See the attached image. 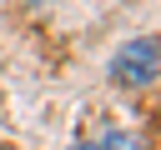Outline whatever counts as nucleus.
Instances as JSON below:
<instances>
[{
	"label": "nucleus",
	"instance_id": "f257e3e1",
	"mask_svg": "<svg viewBox=\"0 0 161 150\" xmlns=\"http://www.w3.org/2000/svg\"><path fill=\"white\" fill-rule=\"evenodd\" d=\"M156 70H161V50H156L151 35H136V40H126V45L111 55V85H121V90H146V85H156Z\"/></svg>",
	"mask_w": 161,
	"mask_h": 150
},
{
	"label": "nucleus",
	"instance_id": "f03ea898",
	"mask_svg": "<svg viewBox=\"0 0 161 150\" xmlns=\"http://www.w3.org/2000/svg\"><path fill=\"white\" fill-rule=\"evenodd\" d=\"M101 150H141V140L131 130H106L101 135Z\"/></svg>",
	"mask_w": 161,
	"mask_h": 150
},
{
	"label": "nucleus",
	"instance_id": "7ed1b4c3",
	"mask_svg": "<svg viewBox=\"0 0 161 150\" xmlns=\"http://www.w3.org/2000/svg\"><path fill=\"white\" fill-rule=\"evenodd\" d=\"M70 150H101V140H75Z\"/></svg>",
	"mask_w": 161,
	"mask_h": 150
},
{
	"label": "nucleus",
	"instance_id": "20e7f679",
	"mask_svg": "<svg viewBox=\"0 0 161 150\" xmlns=\"http://www.w3.org/2000/svg\"><path fill=\"white\" fill-rule=\"evenodd\" d=\"M0 150H5V145H0Z\"/></svg>",
	"mask_w": 161,
	"mask_h": 150
}]
</instances>
